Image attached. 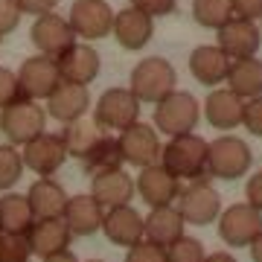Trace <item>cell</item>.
<instances>
[{
  "label": "cell",
  "mask_w": 262,
  "mask_h": 262,
  "mask_svg": "<svg viewBox=\"0 0 262 262\" xmlns=\"http://www.w3.org/2000/svg\"><path fill=\"white\" fill-rule=\"evenodd\" d=\"M160 166L178 181H204L207 172V140L198 137L195 131L169 137L166 146H160Z\"/></svg>",
  "instance_id": "obj_1"
},
{
  "label": "cell",
  "mask_w": 262,
  "mask_h": 262,
  "mask_svg": "<svg viewBox=\"0 0 262 262\" xmlns=\"http://www.w3.org/2000/svg\"><path fill=\"white\" fill-rule=\"evenodd\" d=\"M178 84V73L175 67L169 64L166 58L160 56H151V58H143L134 64L131 70V79H128V91L137 96V102H151L158 105L160 99H166Z\"/></svg>",
  "instance_id": "obj_2"
},
{
  "label": "cell",
  "mask_w": 262,
  "mask_h": 262,
  "mask_svg": "<svg viewBox=\"0 0 262 262\" xmlns=\"http://www.w3.org/2000/svg\"><path fill=\"white\" fill-rule=\"evenodd\" d=\"M251 163H253L251 146H248L242 137L222 134V137H215L213 143H207V172H210L213 178L236 181L251 169Z\"/></svg>",
  "instance_id": "obj_3"
},
{
  "label": "cell",
  "mask_w": 262,
  "mask_h": 262,
  "mask_svg": "<svg viewBox=\"0 0 262 262\" xmlns=\"http://www.w3.org/2000/svg\"><path fill=\"white\" fill-rule=\"evenodd\" d=\"M44 125H47V111L35 99H18L0 108V131L12 146H27L38 134H44Z\"/></svg>",
  "instance_id": "obj_4"
},
{
  "label": "cell",
  "mask_w": 262,
  "mask_h": 262,
  "mask_svg": "<svg viewBox=\"0 0 262 262\" xmlns=\"http://www.w3.org/2000/svg\"><path fill=\"white\" fill-rule=\"evenodd\" d=\"M198 120H201V105L187 91H172L166 99L155 105V128L163 131L166 137L195 131Z\"/></svg>",
  "instance_id": "obj_5"
},
{
  "label": "cell",
  "mask_w": 262,
  "mask_h": 262,
  "mask_svg": "<svg viewBox=\"0 0 262 262\" xmlns=\"http://www.w3.org/2000/svg\"><path fill=\"white\" fill-rule=\"evenodd\" d=\"M140 120V102L128 88H108L96 99L94 122L99 131H125Z\"/></svg>",
  "instance_id": "obj_6"
},
{
  "label": "cell",
  "mask_w": 262,
  "mask_h": 262,
  "mask_svg": "<svg viewBox=\"0 0 262 262\" xmlns=\"http://www.w3.org/2000/svg\"><path fill=\"white\" fill-rule=\"evenodd\" d=\"M184 225H215V219L222 213V195L215 192L207 181H192L189 187H181L178 198H175Z\"/></svg>",
  "instance_id": "obj_7"
},
{
  "label": "cell",
  "mask_w": 262,
  "mask_h": 262,
  "mask_svg": "<svg viewBox=\"0 0 262 262\" xmlns=\"http://www.w3.org/2000/svg\"><path fill=\"white\" fill-rule=\"evenodd\" d=\"M215 227H219V236H222L225 245H230V248H248L262 233V213L253 210L251 204H245V201L242 204H230L219 213Z\"/></svg>",
  "instance_id": "obj_8"
},
{
  "label": "cell",
  "mask_w": 262,
  "mask_h": 262,
  "mask_svg": "<svg viewBox=\"0 0 262 262\" xmlns=\"http://www.w3.org/2000/svg\"><path fill=\"white\" fill-rule=\"evenodd\" d=\"M20 158H24V169H32L41 178H50V175H56L58 169L64 166V160L70 155H67L61 134L44 131L35 140H29L27 146H20Z\"/></svg>",
  "instance_id": "obj_9"
},
{
  "label": "cell",
  "mask_w": 262,
  "mask_h": 262,
  "mask_svg": "<svg viewBox=\"0 0 262 262\" xmlns=\"http://www.w3.org/2000/svg\"><path fill=\"white\" fill-rule=\"evenodd\" d=\"M120 151H122V163H131L137 169L155 166L160 160V137L158 128L149 122H134L125 131H120Z\"/></svg>",
  "instance_id": "obj_10"
},
{
  "label": "cell",
  "mask_w": 262,
  "mask_h": 262,
  "mask_svg": "<svg viewBox=\"0 0 262 262\" xmlns=\"http://www.w3.org/2000/svg\"><path fill=\"white\" fill-rule=\"evenodd\" d=\"M67 24L73 29L76 38L82 41H96L105 38L114 27V9L108 6V0H73Z\"/></svg>",
  "instance_id": "obj_11"
},
{
  "label": "cell",
  "mask_w": 262,
  "mask_h": 262,
  "mask_svg": "<svg viewBox=\"0 0 262 262\" xmlns=\"http://www.w3.org/2000/svg\"><path fill=\"white\" fill-rule=\"evenodd\" d=\"M15 76H18L20 96H24V99H35V102L38 99H47V96L58 88V82H61L56 58L41 56V53H38V56H29Z\"/></svg>",
  "instance_id": "obj_12"
},
{
  "label": "cell",
  "mask_w": 262,
  "mask_h": 262,
  "mask_svg": "<svg viewBox=\"0 0 262 262\" xmlns=\"http://www.w3.org/2000/svg\"><path fill=\"white\" fill-rule=\"evenodd\" d=\"M215 38H219L215 47L222 50L230 61L256 56V50L262 44V32L256 27V20H245V18H230L227 24H222L215 29Z\"/></svg>",
  "instance_id": "obj_13"
},
{
  "label": "cell",
  "mask_w": 262,
  "mask_h": 262,
  "mask_svg": "<svg viewBox=\"0 0 262 262\" xmlns=\"http://www.w3.org/2000/svg\"><path fill=\"white\" fill-rule=\"evenodd\" d=\"M29 38L38 47V53L50 56V58H58L67 47L76 44V35H73V29H70V24H67V18H61L56 12L38 15L32 29H29Z\"/></svg>",
  "instance_id": "obj_14"
},
{
  "label": "cell",
  "mask_w": 262,
  "mask_h": 262,
  "mask_svg": "<svg viewBox=\"0 0 262 262\" xmlns=\"http://www.w3.org/2000/svg\"><path fill=\"white\" fill-rule=\"evenodd\" d=\"M134 192L155 210V207H169L175 204V198L181 192V181L175 175H169L166 169L155 163V166L140 169V175L134 178Z\"/></svg>",
  "instance_id": "obj_15"
},
{
  "label": "cell",
  "mask_w": 262,
  "mask_h": 262,
  "mask_svg": "<svg viewBox=\"0 0 262 262\" xmlns=\"http://www.w3.org/2000/svg\"><path fill=\"white\" fill-rule=\"evenodd\" d=\"M56 67H58L61 82L84 84V88H88V84L99 76V53H96L91 44L76 41L73 47H67L64 53L56 58Z\"/></svg>",
  "instance_id": "obj_16"
},
{
  "label": "cell",
  "mask_w": 262,
  "mask_h": 262,
  "mask_svg": "<svg viewBox=\"0 0 262 262\" xmlns=\"http://www.w3.org/2000/svg\"><path fill=\"white\" fill-rule=\"evenodd\" d=\"M111 32H114V38H117V44H120L122 50L137 53V50H143L151 41V35H155V18H149V15H143L140 9L128 6V9H122V12H114Z\"/></svg>",
  "instance_id": "obj_17"
},
{
  "label": "cell",
  "mask_w": 262,
  "mask_h": 262,
  "mask_svg": "<svg viewBox=\"0 0 262 262\" xmlns=\"http://www.w3.org/2000/svg\"><path fill=\"white\" fill-rule=\"evenodd\" d=\"M91 108V94L84 84H70L58 82V88L47 96V117H53L56 122H76L82 120Z\"/></svg>",
  "instance_id": "obj_18"
},
{
  "label": "cell",
  "mask_w": 262,
  "mask_h": 262,
  "mask_svg": "<svg viewBox=\"0 0 262 262\" xmlns=\"http://www.w3.org/2000/svg\"><path fill=\"white\" fill-rule=\"evenodd\" d=\"M242 111H245V99L239 94H233L230 88H215L204 99V117L219 131L239 128L242 125Z\"/></svg>",
  "instance_id": "obj_19"
},
{
  "label": "cell",
  "mask_w": 262,
  "mask_h": 262,
  "mask_svg": "<svg viewBox=\"0 0 262 262\" xmlns=\"http://www.w3.org/2000/svg\"><path fill=\"white\" fill-rule=\"evenodd\" d=\"M102 233L108 236V242L120 245V248H131L143 239V215L131 204L111 207L102 215Z\"/></svg>",
  "instance_id": "obj_20"
},
{
  "label": "cell",
  "mask_w": 262,
  "mask_h": 262,
  "mask_svg": "<svg viewBox=\"0 0 262 262\" xmlns=\"http://www.w3.org/2000/svg\"><path fill=\"white\" fill-rule=\"evenodd\" d=\"M70 227L64 225V219H35L32 227L27 230V242H29V251L35 256H50L56 251H64L70 248Z\"/></svg>",
  "instance_id": "obj_21"
},
{
  "label": "cell",
  "mask_w": 262,
  "mask_h": 262,
  "mask_svg": "<svg viewBox=\"0 0 262 262\" xmlns=\"http://www.w3.org/2000/svg\"><path fill=\"white\" fill-rule=\"evenodd\" d=\"M91 195L99 201L102 210L122 207V204H128L131 195H134V178L122 166L111 169V172H102V175H94V181H91Z\"/></svg>",
  "instance_id": "obj_22"
},
{
  "label": "cell",
  "mask_w": 262,
  "mask_h": 262,
  "mask_svg": "<svg viewBox=\"0 0 262 262\" xmlns=\"http://www.w3.org/2000/svg\"><path fill=\"white\" fill-rule=\"evenodd\" d=\"M227 70H230V58L215 44H204V47H195L189 53V73L198 84H207V88L225 84Z\"/></svg>",
  "instance_id": "obj_23"
},
{
  "label": "cell",
  "mask_w": 262,
  "mask_h": 262,
  "mask_svg": "<svg viewBox=\"0 0 262 262\" xmlns=\"http://www.w3.org/2000/svg\"><path fill=\"white\" fill-rule=\"evenodd\" d=\"M102 215L105 210L99 207L91 192H84V195H73L67 198V207H64V225L70 227V233L73 236H94L96 230H102Z\"/></svg>",
  "instance_id": "obj_24"
},
{
  "label": "cell",
  "mask_w": 262,
  "mask_h": 262,
  "mask_svg": "<svg viewBox=\"0 0 262 262\" xmlns=\"http://www.w3.org/2000/svg\"><path fill=\"white\" fill-rule=\"evenodd\" d=\"M184 219H181L178 207L169 204V207H155L149 210V215L143 219V239L160 245V248H169L172 242H178L184 236Z\"/></svg>",
  "instance_id": "obj_25"
},
{
  "label": "cell",
  "mask_w": 262,
  "mask_h": 262,
  "mask_svg": "<svg viewBox=\"0 0 262 262\" xmlns=\"http://www.w3.org/2000/svg\"><path fill=\"white\" fill-rule=\"evenodd\" d=\"M67 192L61 184H56L53 178H38L27 192L29 210H32V219H61L67 207Z\"/></svg>",
  "instance_id": "obj_26"
},
{
  "label": "cell",
  "mask_w": 262,
  "mask_h": 262,
  "mask_svg": "<svg viewBox=\"0 0 262 262\" xmlns=\"http://www.w3.org/2000/svg\"><path fill=\"white\" fill-rule=\"evenodd\" d=\"M225 84L233 91V94L242 96V99L262 96V61L256 56L230 61V70H227Z\"/></svg>",
  "instance_id": "obj_27"
},
{
  "label": "cell",
  "mask_w": 262,
  "mask_h": 262,
  "mask_svg": "<svg viewBox=\"0 0 262 262\" xmlns=\"http://www.w3.org/2000/svg\"><path fill=\"white\" fill-rule=\"evenodd\" d=\"M32 222H35V219H32L27 195H20V192H6V195H0V233L27 236Z\"/></svg>",
  "instance_id": "obj_28"
},
{
  "label": "cell",
  "mask_w": 262,
  "mask_h": 262,
  "mask_svg": "<svg viewBox=\"0 0 262 262\" xmlns=\"http://www.w3.org/2000/svg\"><path fill=\"white\" fill-rule=\"evenodd\" d=\"M79 160H82L84 172H91V175H102V172L120 169L122 166L120 140H117V137H111V134H102V137H99L91 149L84 151Z\"/></svg>",
  "instance_id": "obj_29"
},
{
  "label": "cell",
  "mask_w": 262,
  "mask_h": 262,
  "mask_svg": "<svg viewBox=\"0 0 262 262\" xmlns=\"http://www.w3.org/2000/svg\"><path fill=\"white\" fill-rule=\"evenodd\" d=\"M102 134H105V131L96 128V122H88L82 117V120H76V122H67L64 131H61V140H64L67 155H70V158H82L84 151L91 149Z\"/></svg>",
  "instance_id": "obj_30"
},
{
  "label": "cell",
  "mask_w": 262,
  "mask_h": 262,
  "mask_svg": "<svg viewBox=\"0 0 262 262\" xmlns=\"http://www.w3.org/2000/svg\"><path fill=\"white\" fill-rule=\"evenodd\" d=\"M192 18L198 27L219 29L233 18V6H230V0H192Z\"/></svg>",
  "instance_id": "obj_31"
},
{
  "label": "cell",
  "mask_w": 262,
  "mask_h": 262,
  "mask_svg": "<svg viewBox=\"0 0 262 262\" xmlns=\"http://www.w3.org/2000/svg\"><path fill=\"white\" fill-rule=\"evenodd\" d=\"M24 175V158L12 143H0V192H9Z\"/></svg>",
  "instance_id": "obj_32"
},
{
  "label": "cell",
  "mask_w": 262,
  "mask_h": 262,
  "mask_svg": "<svg viewBox=\"0 0 262 262\" xmlns=\"http://www.w3.org/2000/svg\"><path fill=\"white\" fill-rule=\"evenodd\" d=\"M204 245L192 236H181L166 248V262H204Z\"/></svg>",
  "instance_id": "obj_33"
},
{
  "label": "cell",
  "mask_w": 262,
  "mask_h": 262,
  "mask_svg": "<svg viewBox=\"0 0 262 262\" xmlns=\"http://www.w3.org/2000/svg\"><path fill=\"white\" fill-rule=\"evenodd\" d=\"M32 251H29L27 236L18 233H0V262H29Z\"/></svg>",
  "instance_id": "obj_34"
},
{
  "label": "cell",
  "mask_w": 262,
  "mask_h": 262,
  "mask_svg": "<svg viewBox=\"0 0 262 262\" xmlns=\"http://www.w3.org/2000/svg\"><path fill=\"white\" fill-rule=\"evenodd\" d=\"M125 262H166V248H160L149 239H140L137 245L125 248Z\"/></svg>",
  "instance_id": "obj_35"
},
{
  "label": "cell",
  "mask_w": 262,
  "mask_h": 262,
  "mask_svg": "<svg viewBox=\"0 0 262 262\" xmlns=\"http://www.w3.org/2000/svg\"><path fill=\"white\" fill-rule=\"evenodd\" d=\"M18 99H24L18 88V76L12 73L9 67H0V108L18 102Z\"/></svg>",
  "instance_id": "obj_36"
},
{
  "label": "cell",
  "mask_w": 262,
  "mask_h": 262,
  "mask_svg": "<svg viewBox=\"0 0 262 262\" xmlns=\"http://www.w3.org/2000/svg\"><path fill=\"white\" fill-rule=\"evenodd\" d=\"M242 125L251 134L262 137V96H253V99H245V111H242Z\"/></svg>",
  "instance_id": "obj_37"
},
{
  "label": "cell",
  "mask_w": 262,
  "mask_h": 262,
  "mask_svg": "<svg viewBox=\"0 0 262 262\" xmlns=\"http://www.w3.org/2000/svg\"><path fill=\"white\" fill-rule=\"evenodd\" d=\"M131 6L149 18H163V15H172L178 9V0H131Z\"/></svg>",
  "instance_id": "obj_38"
},
{
  "label": "cell",
  "mask_w": 262,
  "mask_h": 262,
  "mask_svg": "<svg viewBox=\"0 0 262 262\" xmlns=\"http://www.w3.org/2000/svg\"><path fill=\"white\" fill-rule=\"evenodd\" d=\"M20 24V9L15 0H0V38L15 32Z\"/></svg>",
  "instance_id": "obj_39"
},
{
  "label": "cell",
  "mask_w": 262,
  "mask_h": 262,
  "mask_svg": "<svg viewBox=\"0 0 262 262\" xmlns=\"http://www.w3.org/2000/svg\"><path fill=\"white\" fill-rule=\"evenodd\" d=\"M230 6H233V18H245V20L262 18V0H230Z\"/></svg>",
  "instance_id": "obj_40"
},
{
  "label": "cell",
  "mask_w": 262,
  "mask_h": 262,
  "mask_svg": "<svg viewBox=\"0 0 262 262\" xmlns=\"http://www.w3.org/2000/svg\"><path fill=\"white\" fill-rule=\"evenodd\" d=\"M18 3L20 15H47V12H56L58 0H15Z\"/></svg>",
  "instance_id": "obj_41"
},
{
  "label": "cell",
  "mask_w": 262,
  "mask_h": 262,
  "mask_svg": "<svg viewBox=\"0 0 262 262\" xmlns=\"http://www.w3.org/2000/svg\"><path fill=\"white\" fill-rule=\"evenodd\" d=\"M245 204H251L253 210L262 213V172L248 178V187H245Z\"/></svg>",
  "instance_id": "obj_42"
},
{
  "label": "cell",
  "mask_w": 262,
  "mask_h": 262,
  "mask_svg": "<svg viewBox=\"0 0 262 262\" xmlns=\"http://www.w3.org/2000/svg\"><path fill=\"white\" fill-rule=\"evenodd\" d=\"M44 262H79L70 253V248H64V251H56V253H50V256H44Z\"/></svg>",
  "instance_id": "obj_43"
},
{
  "label": "cell",
  "mask_w": 262,
  "mask_h": 262,
  "mask_svg": "<svg viewBox=\"0 0 262 262\" xmlns=\"http://www.w3.org/2000/svg\"><path fill=\"white\" fill-rule=\"evenodd\" d=\"M204 262H236V256L227 251H215V253H207Z\"/></svg>",
  "instance_id": "obj_44"
},
{
  "label": "cell",
  "mask_w": 262,
  "mask_h": 262,
  "mask_svg": "<svg viewBox=\"0 0 262 262\" xmlns=\"http://www.w3.org/2000/svg\"><path fill=\"white\" fill-rule=\"evenodd\" d=\"M248 248H251V259H253V262H262V233L256 236V239H253Z\"/></svg>",
  "instance_id": "obj_45"
},
{
  "label": "cell",
  "mask_w": 262,
  "mask_h": 262,
  "mask_svg": "<svg viewBox=\"0 0 262 262\" xmlns=\"http://www.w3.org/2000/svg\"><path fill=\"white\" fill-rule=\"evenodd\" d=\"M88 262H102V259H88Z\"/></svg>",
  "instance_id": "obj_46"
},
{
  "label": "cell",
  "mask_w": 262,
  "mask_h": 262,
  "mask_svg": "<svg viewBox=\"0 0 262 262\" xmlns=\"http://www.w3.org/2000/svg\"><path fill=\"white\" fill-rule=\"evenodd\" d=\"M259 20H262V18H259ZM259 32H262V27H259Z\"/></svg>",
  "instance_id": "obj_47"
}]
</instances>
